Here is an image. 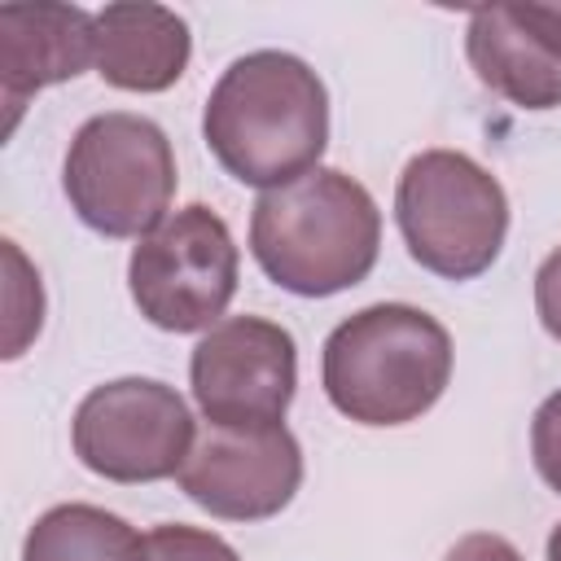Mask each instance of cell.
<instances>
[{
	"label": "cell",
	"instance_id": "8fae6325",
	"mask_svg": "<svg viewBox=\"0 0 561 561\" xmlns=\"http://www.w3.org/2000/svg\"><path fill=\"white\" fill-rule=\"evenodd\" d=\"M188 57V22L167 4L118 0L92 13V66L118 92H167Z\"/></svg>",
	"mask_w": 561,
	"mask_h": 561
},
{
	"label": "cell",
	"instance_id": "277c9868",
	"mask_svg": "<svg viewBox=\"0 0 561 561\" xmlns=\"http://www.w3.org/2000/svg\"><path fill=\"white\" fill-rule=\"evenodd\" d=\"M394 219L408 254L443 276H482L508 237V197L500 180L460 149H425L408 158L394 188Z\"/></svg>",
	"mask_w": 561,
	"mask_h": 561
},
{
	"label": "cell",
	"instance_id": "5bb4252c",
	"mask_svg": "<svg viewBox=\"0 0 561 561\" xmlns=\"http://www.w3.org/2000/svg\"><path fill=\"white\" fill-rule=\"evenodd\" d=\"M4 259H9V342H4V359H18L22 346L44 324V294H39V276L26 267V259L13 241H4Z\"/></svg>",
	"mask_w": 561,
	"mask_h": 561
},
{
	"label": "cell",
	"instance_id": "9a60e30c",
	"mask_svg": "<svg viewBox=\"0 0 561 561\" xmlns=\"http://www.w3.org/2000/svg\"><path fill=\"white\" fill-rule=\"evenodd\" d=\"M149 561H241L228 539L197 526H153L149 530Z\"/></svg>",
	"mask_w": 561,
	"mask_h": 561
},
{
	"label": "cell",
	"instance_id": "ac0fdd59",
	"mask_svg": "<svg viewBox=\"0 0 561 561\" xmlns=\"http://www.w3.org/2000/svg\"><path fill=\"white\" fill-rule=\"evenodd\" d=\"M513 9V18L561 61V0L557 4H543V0H517V4H508Z\"/></svg>",
	"mask_w": 561,
	"mask_h": 561
},
{
	"label": "cell",
	"instance_id": "7c38bea8",
	"mask_svg": "<svg viewBox=\"0 0 561 561\" xmlns=\"http://www.w3.org/2000/svg\"><path fill=\"white\" fill-rule=\"evenodd\" d=\"M465 53L473 75L522 110L561 105V61L513 18L508 4H486L469 13Z\"/></svg>",
	"mask_w": 561,
	"mask_h": 561
},
{
	"label": "cell",
	"instance_id": "e0dca14e",
	"mask_svg": "<svg viewBox=\"0 0 561 561\" xmlns=\"http://www.w3.org/2000/svg\"><path fill=\"white\" fill-rule=\"evenodd\" d=\"M535 311H539L543 329L561 342V245L535 272Z\"/></svg>",
	"mask_w": 561,
	"mask_h": 561
},
{
	"label": "cell",
	"instance_id": "5b68a950",
	"mask_svg": "<svg viewBox=\"0 0 561 561\" xmlns=\"http://www.w3.org/2000/svg\"><path fill=\"white\" fill-rule=\"evenodd\" d=\"M70 210L101 237H145L171 215L175 153L167 131L127 110L92 114L61 167Z\"/></svg>",
	"mask_w": 561,
	"mask_h": 561
},
{
	"label": "cell",
	"instance_id": "7a4b0ae2",
	"mask_svg": "<svg viewBox=\"0 0 561 561\" xmlns=\"http://www.w3.org/2000/svg\"><path fill=\"white\" fill-rule=\"evenodd\" d=\"M381 250L373 193L337 167H316L267 188L250 215V254L263 276L298 298H329L359 285Z\"/></svg>",
	"mask_w": 561,
	"mask_h": 561
},
{
	"label": "cell",
	"instance_id": "8992f818",
	"mask_svg": "<svg viewBox=\"0 0 561 561\" xmlns=\"http://www.w3.org/2000/svg\"><path fill=\"white\" fill-rule=\"evenodd\" d=\"M241 254L228 224L193 202L171 210L153 232H145L127 263L131 302L153 329L202 333L215 329L237 294Z\"/></svg>",
	"mask_w": 561,
	"mask_h": 561
},
{
	"label": "cell",
	"instance_id": "ffe728a7",
	"mask_svg": "<svg viewBox=\"0 0 561 561\" xmlns=\"http://www.w3.org/2000/svg\"><path fill=\"white\" fill-rule=\"evenodd\" d=\"M548 561H561V522H557L552 535H548Z\"/></svg>",
	"mask_w": 561,
	"mask_h": 561
},
{
	"label": "cell",
	"instance_id": "52a82bcc",
	"mask_svg": "<svg viewBox=\"0 0 561 561\" xmlns=\"http://www.w3.org/2000/svg\"><path fill=\"white\" fill-rule=\"evenodd\" d=\"M70 443L83 469L110 482L180 478L193 451L188 403L153 377H118L83 394L70 421Z\"/></svg>",
	"mask_w": 561,
	"mask_h": 561
},
{
	"label": "cell",
	"instance_id": "2e32d148",
	"mask_svg": "<svg viewBox=\"0 0 561 561\" xmlns=\"http://www.w3.org/2000/svg\"><path fill=\"white\" fill-rule=\"evenodd\" d=\"M530 456L539 478L561 495V390H552L530 421Z\"/></svg>",
	"mask_w": 561,
	"mask_h": 561
},
{
	"label": "cell",
	"instance_id": "30bf717a",
	"mask_svg": "<svg viewBox=\"0 0 561 561\" xmlns=\"http://www.w3.org/2000/svg\"><path fill=\"white\" fill-rule=\"evenodd\" d=\"M88 66H92V13L57 0L0 4V92L9 110L4 131H13L26 96L75 79Z\"/></svg>",
	"mask_w": 561,
	"mask_h": 561
},
{
	"label": "cell",
	"instance_id": "4fadbf2b",
	"mask_svg": "<svg viewBox=\"0 0 561 561\" xmlns=\"http://www.w3.org/2000/svg\"><path fill=\"white\" fill-rule=\"evenodd\" d=\"M22 561H149V535L96 504H57L26 530Z\"/></svg>",
	"mask_w": 561,
	"mask_h": 561
},
{
	"label": "cell",
	"instance_id": "3957f363",
	"mask_svg": "<svg viewBox=\"0 0 561 561\" xmlns=\"http://www.w3.org/2000/svg\"><path fill=\"white\" fill-rule=\"evenodd\" d=\"M320 381L355 425L421 421L451 381V333L421 307L373 302L324 337Z\"/></svg>",
	"mask_w": 561,
	"mask_h": 561
},
{
	"label": "cell",
	"instance_id": "9c48e42d",
	"mask_svg": "<svg viewBox=\"0 0 561 561\" xmlns=\"http://www.w3.org/2000/svg\"><path fill=\"white\" fill-rule=\"evenodd\" d=\"M302 486V447L285 425L267 430H219L210 425L184 469L180 491L224 522L276 517Z\"/></svg>",
	"mask_w": 561,
	"mask_h": 561
},
{
	"label": "cell",
	"instance_id": "ba28073f",
	"mask_svg": "<svg viewBox=\"0 0 561 561\" xmlns=\"http://www.w3.org/2000/svg\"><path fill=\"white\" fill-rule=\"evenodd\" d=\"M188 381L202 416L219 430L285 425L298 390L294 333L263 316H224L193 346Z\"/></svg>",
	"mask_w": 561,
	"mask_h": 561
},
{
	"label": "cell",
	"instance_id": "d6986e66",
	"mask_svg": "<svg viewBox=\"0 0 561 561\" xmlns=\"http://www.w3.org/2000/svg\"><path fill=\"white\" fill-rule=\"evenodd\" d=\"M447 561H522V552L504 539V535H491V530H473L465 539L451 543Z\"/></svg>",
	"mask_w": 561,
	"mask_h": 561
},
{
	"label": "cell",
	"instance_id": "6da1fadb",
	"mask_svg": "<svg viewBox=\"0 0 561 561\" xmlns=\"http://www.w3.org/2000/svg\"><path fill=\"white\" fill-rule=\"evenodd\" d=\"M202 136L232 180L263 193L294 184L329 145V92L294 53H245L210 88Z\"/></svg>",
	"mask_w": 561,
	"mask_h": 561
}]
</instances>
